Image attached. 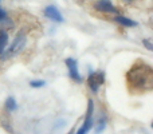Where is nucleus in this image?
Returning a JSON list of instances; mask_svg holds the SVG:
<instances>
[{
    "label": "nucleus",
    "mask_w": 153,
    "mask_h": 134,
    "mask_svg": "<svg viewBox=\"0 0 153 134\" xmlns=\"http://www.w3.org/2000/svg\"><path fill=\"white\" fill-rule=\"evenodd\" d=\"M7 43H8V34L4 31H0V55L4 54V50L7 47Z\"/></svg>",
    "instance_id": "8"
},
{
    "label": "nucleus",
    "mask_w": 153,
    "mask_h": 134,
    "mask_svg": "<svg viewBox=\"0 0 153 134\" xmlns=\"http://www.w3.org/2000/svg\"><path fill=\"white\" fill-rule=\"evenodd\" d=\"M126 81L130 90L134 91H151L153 87L152 67L144 62H136L134 66L126 73Z\"/></svg>",
    "instance_id": "1"
},
{
    "label": "nucleus",
    "mask_w": 153,
    "mask_h": 134,
    "mask_svg": "<svg viewBox=\"0 0 153 134\" xmlns=\"http://www.w3.org/2000/svg\"><path fill=\"white\" fill-rule=\"evenodd\" d=\"M45 15L47 16L48 19H51V20H54V21H58V23L63 21V16H62V13L59 12V10L55 5H47V7L45 8Z\"/></svg>",
    "instance_id": "5"
},
{
    "label": "nucleus",
    "mask_w": 153,
    "mask_h": 134,
    "mask_svg": "<svg viewBox=\"0 0 153 134\" xmlns=\"http://www.w3.org/2000/svg\"><path fill=\"white\" fill-rule=\"evenodd\" d=\"M86 133H87V132H86V130H85V129H82V127L78 130V132H76V134H86Z\"/></svg>",
    "instance_id": "13"
},
{
    "label": "nucleus",
    "mask_w": 153,
    "mask_h": 134,
    "mask_svg": "<svg viewBox=\"0 0 153 134\" xmlns=\"http://www.w3.org/2000/svg\"><path fill=\"white\" fill-rule=\"evenodd\" d=\"M143 43L146 46V48H148V50H151V51L153 50V46L151 44V43H149V40H146V39H145V40H143Z\"/></svg>",
    "instance_id": "12"
},
{
    "label": "nucleus",
    "mask_w": 153,
    "mask_h": 134,
    "mask_svg": "<svg viewBox=\"0 0 153 134\" xmlns=\"http://www.w3.org/2000/svg\"><path fill=\"white\" fill-rule=\"evenodd\" d=\"M5 16H7V13H5V11L3 10V8H0V21H1V20H4V19H5Z\"/></svg>",
    "instance_id": "11"
},
{
    "label": "nucleus",
    "mask_w": 153,
    "mask_h": 134,
    "mask_svg": "<svg viewBox=\"0 0 153 134\" xmlns=\"http://www.w3.org/2000/svg\"><path fill=\"white\" fill-rule=\"evenodd\" d=\"M65 63L67 64V67H69V73H70V76H71L73 79H74L75 82H81L82 78L81 75H79L78 73V64H76V61L73 58H67L66 61H65Z\"/></svg>",
    "instance_id": "6"
},
{
    "label": "nucleus",
    "mask_w": 153,
    "mask_h": 134,
    "mask_svg": "<svg viewBox=\"0 0 153 134\" xmlns=\"http://www.w3.org/2000/svg\"><path fill=\"white\" fill-rule=\"evenodd\" d=\"M93 5H94V8L97 11H100V12H105V13H117L118 12L117 8L114 7L110 0H98V1H95Z\"/></svg>",
    "instance_id": "4"
},
{
    "label": "nucleus",
    "mask_w": 153,
    "mask_h": 134,
    "mask_svg": "<svg viewBox=\"0 0 153 134\" xmlns=\"http://www.w3.org/2000/svg\"><path fill=\"white\" fill-rule=\"evenodd\" d=\"M46 84L45 81H31L30 82V86L31 87H43Z\"/></svg>",
    "instance_id": "10"
},
{
    "label": "nucleus",
    "mask_w": 153,
    "mask_h": 134,
    "mask_svg": "<svg viewBox=\"0 0 153 134\" xmlns=\"http://www.w3.org/2000/svg\"><path fill=\"white\" fill-rule=\"evenodd\" d=\"M16 102H15V99L13 98H7V101H5V109H7L8 111H13V110H16Z\"/></svg>",
    "instance_id": "9"
},
{
    "label": "nucleus",
    "mask_w": 153,
    "mask_h": 134,
    "mask_svg": "<svg viewBox=\"0 0 153 134\" xmlns=\"http://www.w3.org/2000/svg\"><path fill=\"white\" fill-rule=\"evenodd\" d=\"M87 82H89V87L91 89V91L97 93L98 89H100V86L105 82V76H103L102 73H91L89 75Z\"/></svg>",
    "instance_id": "3"
},
{
    "label": "nucleus",
    "mask_w": 153,
    "mask_h": 134,
    "mask_svg": "<svg viewBox=\"0 0 153 134\" xmlns=\"http://www.w3.org/2000/svg\"><path fill=\"white\" fill-rule=\"evenodd\" d=\"M114 20L118 24H121L122 27H136L137 26V21L132 20V19H128L126 16H122V15H117L116 18H114Z\"/></svg>",
    "instance_id": "7"
},
{
    "label": "nucleus",
    "mask_w": 153,
    "mask_h": 134,
    "mask_svg": "<svg viewBox=\"0 0 153 134\" xmlns=\"http://www.w3.org/2000/svg\"><path fill=\"white\" fill-rule=\"evenodd\" d=\"M26 42H27V38H26V35H24V32H19V34L16 35V38L13 39V43L11 44L10 50H8L5 54H1V59L19 54L24 48V46H26Z\"/></svg>",
    "instance_id": "2"
}]
</instances>
